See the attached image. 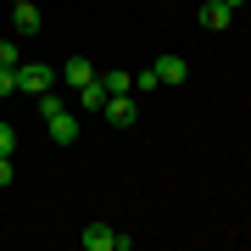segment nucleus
I'll list each match as a JSON object with an SVG mask.
<instances>
[{"mask_svg": "<svg viewBox=\"0 0 251 251\" xmlns=\"http://www.w3.org/2000/svg\"><path fill=\"white\" fill-rule=\"evenodd\" d=\"M78 246H84V251H112V246H117V229H112V224H90V229L78 234Z\"/></svg>", "mask_w": 251, "mask_h": 251, "instance_id": "nucleus-5", "label": "nucleus"}, {"mask_svg": "<svg viewBox=\"0 0 251 251\" xmlns=\"http://www.w3.org/2000/svg\"><path fill=\"white\" fill-rule=\"evenodd\" d=\"M11 23H17V34H39V28H45V17H39L34 0H17V6H11Z\"/></svg>", "mask_w": 251, "mask_h": 251, "instance_id": "nucleus-6", "label": "nucleus"}, {"mask_svg": "<svg viewBox=\"0 0 251 251\" xmlns=\"http://www.w3.org/2000/svg\"><path fill=\"white\" fill-rule=\"evenodd\" d=\"M34 106H39V117H56V112H62V106H67V100H56V95L45 90V95H34Z\"/></svg>", "mask_w": 251, "mask_h": 251, "instance_id": "nucleus-12", "label": "nucleus"}, {"mask_svg": "<svg viewBox=\"0 0 251 251\" xmlns=\"http://www.w3.org/2000/svg\"><path fill=\"white\" fill-rule=\"evenodd\" d=\"M11 184V156H0V190Z\"/></svg>", "mask_w": 251, "mask_h": 251, "instance_id": "nucleus-16", "label": "nucleus"}, {"mask_svg": "<svg viewBox=\"0 0 251 251\" xmlns=\"http://www.w3.org/2000/svg\"><path fill=\"white\" fill-rule=\"evenodd\" d=\"M0 95H17V67H0Z\"/></svg>", "mask_w": 251, "mask_h": 251, "instance_id": "nucleus-15", "label": "nucleus"}, {"mask_svg": "<svg viewBox=\"0 0 251 251\" xmlns=\"http://www.w3.org/2000/svg\"><path fill=\"white\" fill-rule=\"evenodd\" d=\"M106 123L112 128H134L140 123V100L134 95H106Z\"/></svg>", "mask_w": 251, "mask_h": 251, "instance_id": "nucleus-3", "label": "nucleus"}, {"mask_svg": "<svg viewBox=\"0 0 251 251\" xmlns=\"http://www.w3.org/2000/svg\"><path fill=\"white\" fill-rule=\"evenodd\" d=\"M100 84H106V95H134V78H128L123 67H112V73H100Z\"/></svg>", "mask_w": 251, "mask_h": 251, "instance_id": "nucleus-10", "label": "nucleus"}, {"mask_svg": "<svg viewBox=\"0 0 251 251\" xmlns=\"http://www.w3.org/2000/svg\"><path fill=\"white\" fill-rule=\"evenodd\" d=\"M73 100H78V112H106V84L90 78L84 90H73Z\"/></svg>", "mask_w": 251, "mask_h": 251, "instance_id": "nucleus-8", "label": "nucleus"}, {"mask_svg": "<svg viewBox=\"0 0 251 251\" xmlns=\"http://www.w3.org/2000/svg\"><path fill=\"white\" fill-rule=\"evenodd\" d=\"M224 6H229V11H240V6H246V0H224Z\"/></svg>", "mask_w": 251, "mask_h": 251, "instance_id": "nucleus-17", "label": "nucleus"}, {"mask_svg": "<svg viewBox=\"0 0 251 251\" xmlns=\"http://www.w3.org/2000/svg\"><path fill=\"white\" fill-rule=\"evenodd\" d=\"M229 23H234V11L224 6V0H206V6H201V28H212V34H224Z\"/></svg>", "mask_w": 251, "mask_h": 251, "instance_id": "nucleus-9", "label": "nucleus"}, {"mask_svg": "<svg viewBox=\"0 0 251 251\" xmlns=\"http://www.w3.org/2000/svg\"><path fill=\"white\" fill-rule=\"evenodd\" d=\"M11 151H17V128L0 123V156H11Z\"/></svg>", "mask_w": 251, "mask_h": 251, "instance_id": "nucleus-13", "label": "nucleus"}, {"mask_svg": "<svg viewBox=\"0 0 251 251\" xmlns=\"http://www.w3.org/2000/svg\"><path fill=\"white\" fill-rule=\"evenodd\" d=\"M17 62H23V50L11 45V39H0V67H17Z\"/></svg>", "mask_w": 251, "mask_h": 251, "instance_id": "nucleus-14", "label": "nucleus"}, {"mask_svg": "<svg viewBox=\"0 0 251 251\" xmlns=\"http://www.w3.org/2000/svg\"><path fill=\"white\" fill-rule=\"evenodd\" d=\"M78 134H84V117L73 112V106H62L56 117H45V140H50V145H73Z\"/></svg>", "mask_w": 251, "mask_h": 251, "instance_id": "nucleus-2", "label": "nucleus"}, {"mask_svg": "<svg viewBox=\"0 0 251 251\" xmlns=\"http://www.w3.org/2000/svg\"><path fill=\"white\" fill-rule=\"evenodd\" d=\"M90 78H100V73L90 67V56H67V62H62V84H67V90H84Z\"/></svg>", "mask_w": 251, "mask_h": 251, "instance_id": "nucleus-4", "label": "nucleus"}, {"mask_svg": "<svg viewBox=\"0 0 251 251\" xmlns=\"http://www.w3.org/2000/svg\"><path fill=\"white\" fill-rule=\"evenodd\" d=\"M134 90H140V95H156V90H162L156 67H140V73H134Z\"/></svg>", "mask_w": 251, "mask_h": 251, "instance_id": "nucleus-11", "label": "nucleus"}, {"mask_svg": "<svg viewBox=\"0 0 251 251\" xmlns=\"http://www.w3.org/2000/svg\"><path fill=\"white\" fill-rule=\"evenodd\" d=\"M6 6H17V0H6Z\"/></svg>", "mask_w": 251, "mask_h": 251, "instance_id": "nucleus-18", "label": "nucleus"}, {"mask_svg": "<svg viewBox=\"0 0 251 251\" xmlns=\"http://www.w3.org/2000/svg\"><path fill=\"white\" fill-rule=\"evenodd\" d=\"M151 67H156L162 84H184V78H190V62H184V56H156Z\"/></svg>", "mask_w": 251, "mask_h": 251, "instance_id": "nucleus-7", "label": "nucleus"}, {"mask_svg": "<svg viewBox=\"0 0 251 251\" xmlns=\"http://www.w3.org/2000/svg\"><path fill=\"white\" fill-rule=\"evenodd\" d=\"M50 84H56V67H50V62H28V56L17 62V95L34 100V95H45Z\"/></svg>", "mask_w": 251, "mask_h": 251, "instance_id": "nucleus-1", "label": "nucleus"}]
</instances>
